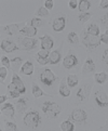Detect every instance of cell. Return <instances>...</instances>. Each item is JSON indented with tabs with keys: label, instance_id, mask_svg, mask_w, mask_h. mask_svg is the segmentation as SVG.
Listing matches in <instances>:
<instances>
[{
	"label": "cell",
	"instance_id": "1",
	"mask_svg": "<svg viewBox=\"0 0 108 131\" xmlns=\"http://www.w3.org/2000/svg\"><path fill=\"white\" fill-rule=\"evenodd\" d=\"M41 108H42V111H43V113L45 114L48 119L56 118V117L59 115L61 111H62V108H61V106L58 104L53 103V102H49V101L44 102L43 104H42Z\"/></svg>",
	"mask_w": 108,
	"mask_h": 131
},
{
	"label": "cell",
	"instance_id": "2",
	"mask_svg": "<svg viewBox=\"0 0 108 131\" xmlns=\"http://www.w3.org/2000/svg\"><path fill=\"white\" fill-rule=\"evenodd\" d=\"M41 123V118L40 115L35 111L28 112L24 117V124L26 127L30 128V129H36Z\"/></svg>",
	"mask_w": 108,
	"mask_h": 131
},
{
	"label": "cell",
	"instance_id": "3",
	"mask_svg": "<svg viewBox=\"0 0 108 131\" xmlns=\"http://www.w3.org/2000/svg\"><path fill=\"white\" fill-rule=\"evenodd\" d=\"M82 43L87 47L88 49H94V48H97L102 42L100 40V37L98 36H93V35H90L88 34L86 31L84 32V36L82 38Z\"/></svg>",
	"mask_w": 108,
	"mask_h": 131
},
{
	"label": "cell",
	"instance_id": "4",
	"mask_svg": "<svg viewBox=\"0 0 108 131\" xmlns=\"http://www.w3.org/2000/svg\"><path fill=\"white\" fill-rule=\"evenodd\" d=\"M18 46H20L21 50L25 51H30L36 48L37 46V40L30 37H25V38H20L18 39Z\"/></svg>",
	"mask_w": 108,
	"mask_h": 131
},
{
	"label": "cell",
	"instance_id": "5",
	"mask_svg": "<svg viewBox=\"0 0 108 131\" xmlns=\"http://www.w3.org/2000/svg\"><path fill=\"white\" fill-rule=\"evenodd\" d=\"M55 79H56V76L50 69H44L40 75V81L42 83H44L45 86H51L55 81Z\"/></svg>",
	"mask_w": 108,
	"mask_h": 131
},
{
	"label": "cell",
	"instance_id": "6",
	"mask_svg": "<svg viewBox=\"0 0 108 131\" xmlns=\"http://www.w3.org/2000/svg\"><path fill=\"white\" fill-rule=\"evenodd\" d=\"M88 118V115L86 113V111L80 110V108H77V110H74L73 113L70 114V119L74 120L75 123H78V124H81L84 123Z\"/></svg>",
	"mask_w": 108,
	"mask_h": 131
},
{
	"label": "cell",
	"instance_id": "7",
	"mask_svg": "<svg viewBox=\"0 0 108 131\" xmlns=\"http://www.w3.org/2000/svg\"><path fill=\"white\" fill-rule=\"evenodd\" d=\"M23 27H25V23H13V24H9L7 26H3L2 29L7 32L8 35L13 36L20 32Z\"/></svg>",
	"mask_w": 108,
	"mask_h": 131
},
{
	"label": "cell",
	"instance_id": "8",
	"mask_svg": "<svg viewBox=\"0 0 108 131\" xmlns=\"http://www.w3.org/2000/svg\"><path fill=\"white\" fill-rule=\"evenodd\" d=\"M94 99L96 104L100 106V107H108V95L104 91H96L95 94H94Z\"/></svg>",
	"mask_w": 108,
	"mask_h": 131
},
{
	"label": "cell",
	"instance_id": "9",
	"mask_svg": "<svg viewBox=\"0 0 108 131\" xmlns=\"http://www.w3.org/2000/svg\"><path fill=\"white\" fill-rule=\"evenodd\" d=\"M78 64V59L76 55L74 54H68L66 58H64V61H63V65L65 66V68L67 69H70L75 67L76 65Z\"/></svg>",
	"mask_w": 108,
	"mask_h": 131
},
{
	"label": "cell",
	"instance_id": "10",
	"mask_svg": "<svg viewBox=\"0 0 108 131\" xmlns=\"http://www.w3.org/2000/svg\"><path fill=\"white\" fill-rule=\"evenodd\" d=\"M39 40H40V45H41L42 50H48L49 51L50 49L53 48L54 42H53V40H52V38H51L50 36L45 35L43 37H40Z\"/></svg>",
	"mask_w": 108,
	"mask_h": 131
},
{
	"label": "cell",
	"instance_id": "11",
	"mask_svg": "<svg viewBox=\"0 0 108 131\" xmlns=\"http://www.w3.org/2000/svg\"><path fill=\"white\" fill-rule=\"evenodd\" d=\"M65 26H66V18L65 17H57L53 21V30L54 31H62L65 29Z\"/></svg>",
	"mask_w": 108,
	"mask_h": 131
},
{
	"label": "cell",
	"instance_id": "12",
	"mask_svg": "<svg viewBox=\"0 0 108 131\" xmlns=\"http://www.w3.org/2000/svg\"><path fill=\"white\" fill-rule=\"evenodd\" d=\"M12 83L14 85V87H15L18 91H20L22 94L23 93H25L26 92V88H25V85H24V82L22 81V79L17 76L16 74H14L13 76H12Z\"/></svg>",
	"mask_w": 108,
	"mask_h": 131
},
{
	"label": "cell",
	"instance_id": "13",
	"mask_svg": "<svg viewBox=\"0 0 108 131\" xmlns=\"http://www.w3.org/2000/svg\"><path fill=\"white\" fill-rule=\"evenodd\" d=\"M1 50H3L4 52H7V53H11L13 51L18 50V47L14 42H12V41L3 40L1 42Z\"/></svg>",
	"mask_w": 108,
	"mask_h": 131
},
{
	"label": "cell",
	"instance_id": "14",
	"mask_svg": "<svg viewBox=\"0 0 108 131\" xmlns=\"http://www.w3.org/2000/svg\"><path fill=\"white\" fill-rule=\"evenodd\" d=\"M91 89H92V86H83V87H81L77 92V96L81 101L88 99V96H89V94H90V92H91Z\"/></svg>",
	"mask_w": 108,
	"mask_h": 131
},
{
	"label": "cell",
	"instance_id": "15",
	"mask_svg": "<svg viewBox=\"0 0 108 131\" xmlns=\"http://www.w3.org/2000/svg\"><path fill=\"white\" fill-rule=\"evenodd\" d=\"M1 113L7 116V117H13L14 114H15V108L13 107L12 104H10V103H4V105H2L1 107Z\"/></svg>",
	"mask_w": 108,
	"mask_h": 131
},
{
	"label": "cell",
	"instance_id": "16",
	"mask_svg": "<svg viewBox=\"0 0 108 131\" xmlns=\"http://www.w3.org/2000/svg\"><path fill=\"white\" fill-rule=\"evenodd\" d=\"M21 73L23 75H26V76H31L32 73H34V65H32L31 62H29V61H27V62H25L24 64L22 65L21 67Z\"/></svg>",
	"mask_w": 108,
	"mask_h": 131
},
{
	"label": "cell",
	"instance_id": "17",
	"mask_svg": "<svg viewBox=\"0 0 108 131\" xmlns=\"http://www.w3.org/2000/svg\"><path fill=\"white\" fill-rule=\"evenodd\" d=\"M94 69H95L94 61H93L91 58H88L87 61H86V63H84L83 66H82V72H83L84 74H88V73L94 72Z\"/></svg>",
	"mask_w": 108,
	"mask_h": 131
},
{
	"label": "cell",
	"instance_id": "18",
	"mask_svg": "<svg viewBox=\"0 0 108 131\" xmlns=\"http://www.w3.org/2000/svg\"><path fill=\"white\" fill-rule=\"evenodd\" d=\"M21 34L23 35H25L26 37H30V38H32L34 36L37 35V28H35V27H32V26H25V27H23V28L21 29Z\"/></svg>",
	"mask_w": 108,
	"mask_h": 131
},
{
	"label": "cell",
	"instance_id": "19",
	"mask_svg": "<svg viewBox=\"0 0 108 131\" xmlns=\"http://www.w3.org/2000/svg\"><path fill=\"white\" fill-rule=\"evenodd\" d=\"M58 92L59 94L64 96V97H67L70 95V90H69V87L67 85V82L65 83V80H62V82H61L59 85V89H58Z\"/></svg>",
	"mask_w": 108,
	"mask_h": 131
},
{
	"label": "cell",
	"instance_id": "20",
	"mask_svg": "<svg viewBox=\"0 0 108 131\" xmlns=\"http://www.w3.org/2000/svg\"><path fill=\"white\" fill-rule=\"evenodd\" d=\"M94 79L96 83H100V85H104V83L108 80V74H106L105 72L102 73H97L94 75Z\"/></svg>",
	"mask_w": 108,
	"mask_h": 131
},
{
	"label": "cell",
	"instance_id": "21",
	"mask_svg": "<svg viewBox=\"0 0 108 131\" xmlns=\"http://www.w3.org/2000/svg\"><path fill=\"white\" fill-rule=\"evenodd\" d=\"M22 62H23V59L20 58V57H16V58H13L11 60V68L12 71L14 72H17L18 69H20V66L22 65Z\"/></svg>",
	"mask_w": 108,
	"mask_h": 131
},
{
	"label": "cell",
	"instance_id": "22",
	"mask_svg": "<svg viewBox=\"0 0 108 131\" xmlns=\"http://www.w3.org/2000/svg\"><path fill=\"white\" fill-rule=\"evenodd\" d=\"M8 91H9V95H10V96L12 97V99H15V97H18V96H20V95L22 94V93H21L20 91H18L15 87H14V85H13L12 82L8 86Z\"/></svg>",
	"mask_w": 108,
	"mask_h": 131
},
{
	"label": "cell",
	"instance_id": "23",
	"mask_svg": "<svg viewBox=\"0 0 108 131\" xmlns=\"http://www.w3.org/2000/svg\"><path fill=\"white\" fill-rule=\"evenodd\" d=\"M90 8H91V2L88 1V0H81L78 3V9L81 13H86V11H88Z\"/></svg>",
	"mask_w": 108,
	"mask_h": 131
},
{
	"label": "cell",
	"instance_id": "24",
	"mask_svg": "<svg viewBox=\"0 0 108 131\" xmlns=\"http://www.w3.org/2000/svg\"><path fill=\"white\" fill-rule=\"evenodd\" d=\"M49 61L51 64H58L61 61V53L58 51H53V52L50 53L49 57Z\"/></svg>",
	"mask_w": 108,
	"mask_h": 131
},
{
	"label": "cell",
	"instance_id": "25",
	"mask_svg": "<svg viewBox=\"0 0 108 131\" xmlns=\"http://www.w3.org/2000/svg\"><path fill=\"white\" fill-rule=\"evenodd\" d=\"M27 108V99H20L16 102V110L18 113H23Z\"/></svg>",
	"mask_w": 108,
	"mask_h": 131
},
{
	"label": "cell",
	"instance_id": "26",
	"mask_svg": "<svg viewBox=\"0 0 108 131\" xmlns=\"http://www.w3.org/2000/svg\"><path fill=\"white\" fill-rule=\"evenodd\" d=\"M59 128H61L62 131H74L75 130V126H74V124L71 123V121L65 120V121H63V123L61 124Z\"/></svg>",
	"mask_w": 108,
	"mask_h": 131
},
{
	"label": "cell",
	"instance_id": "27",
	"mask_svg": "<svg viewBox=\"0 0 108 131\" xmlns=\"http://www.w3.org/2000/svg\"><path fill=\"white\" fill-rule=\"evenodd\" d=\"M66 82H67V85H68L69 88L76 87L78 85V77L76 76V75H74V74H70V75H68Z\"/></svg>",
	"mask_w": 108,
	"mask_h": 131
},
{
	"label": "cell",
	"instance_id": "28",
	"mask_svg": "<svg viewBox=\"0 0 108 131\" xmlns=\"http://www.w3.org/2000/svg\"><path fill=\"white\" fill-rule=\"evenodd\" d=\"M87 32L90 35H93V36H98L100 35V27H98L96 24H91L88 27Z\"/></svg>",
	"mask_w": 108,
	"mask_h": 131
},
{
	"label": "cell",
	"instance_id": "29",
	"mask_svg": "<svg viewBox=\"0 0 108 131\" xmlns=\"http://www.w3.org/2000/svg\"><path fill=\"white\" fill-rule=\"evenodd\" d=\"M67 40L69 43L71 45H77L79 42V38H78V35L76 34L75 31H70L68 36H67Z\"/></svg>",
	"mask_w": 108,
	"mask_h": 131
},
{
	"label": "cell",
	"instance_id": "30",
	"mask_svg": "<svg viewBox=\"0 0 108 131\" xmlns=\"http://www.w3.org/2000/svg\"><path fill=\"white\" fill-rule=\"evenodd\" d=\"M32 95L38 99V97L44 95V92L41 90V88H39V86H37L34 83V85H32Z\"/></svg>",
	"mask_w": 108,
	"mask_h": 131
},
{
	"label": "cell",
	"instance_id": "31",
	"mask_svg": "<svg viewBox=\"0 0 108 131\" xmlns=\"http://www.w3.org/2000/svg\"><path fill=\"white\" fill-rule=\"evenodd\" d=\"M91 17H92V13H90V12H86V13H81V14H79L78 20L80 21L81 23H87Z\"/></svg>",
	"mask_w": 108,
	"mask_h": 131
},
{
	"label": "cell",
	"instance_id": "32",
	"mask_svg": "<svg viewBox=\"0 0 108 131\" xmlns=\"http://www.w3.org/2000/svg\"><path fill=\"white\" fill-rule=\"evenodd\" d=\"M36 14L38 16H48L49 15V10L44 7H41V8H39V10L37 11Z\"/></svg>",
	"mask_w": 108,
	"mask_h": 131
},
{
	"label": "cell",
	"instance_id": "33",
	"mask_svg": "<svg viewBox=\"0 0 108 131\" xmlns=\"http://www.w3.org/2000/svg\"><path fill=\"white\" fill-rule=\"evenodd\" d=\"M7 67L4 66H1V68H0V80H1V82H4V79L7 78Z\"/></svg>",
	"mask_w": 108,
	"mask_h": 131
},
{
	"label": "cell",
	"instance_id": "34",
	"mask_svg": "<svg viewBox=\"0 0 108 131\" xmlns=\"http://www.w3.org/2000/svg\"><path fill=\"white\" fill-rule=\"evenodd\" d=\"M41 20L40 18H38V17H34L32 20L30 21V26H32V27H35V28H37V27H39L40 25H41Z\"/></svg>",
	"mask_w": 108,
	"mask_h": 131
},
{
	"label": "cell",
	"instance_id": "35",
	"mask_svg": "<svg viewBox=\"0 0 108 131\" xmlns=\"http://www.w3.org/2000/svg\"><path fill=\"white\" fill-rule=\"evenodd\" d=\"M1 64H2V66H4V67L11 68V61L9 60L7 57H2L1 58Z\"/></svg>",
	"mask_w": 108,
	"mask_h": 131
},
{
	"label": "cell",
	"instance_id": "36",
	"mask_svg": "<svg viewBox=\"0 0 108 131\" xmlns=\"http://www.w3.org/2000/svg\"><path fill=\"white\" fill-rule=\"evenodd\" d=\"M37 55L40 58H44V59H49L50 57V53H49V51L48 50H40L38 53H37Z\"/></svg>",
	"mask_w": 108,
	"mask_h": 131
},
{
	"label": "cell",
	"instance_id": "37",
	"mask_svg": "<svg viewBox=\"0 0 108 131\" xmlns=\"http://www.w3.org/2000/svg\"><path fill=\"white\" fill-rule=\"evenodd\" d=\"M36 61L38 62L40 65H46L48 63H50V61H49V59H44V58H40V57H38L37 55L36 57Z\"/></svg>",
	"mask_w": 108,
	"mask_h": 131
},
{
	"label": "cell",
	"instance_id": "38",
	"mask_svg": "<svg viewBox=\"0 0 108 131\" xmlns=\"http://www.w3.org/2000/svg\"><path fill=\"white\" fill-rule=\"evenodd\" d=\"M17 129L16 125L13 123H6V130L8 131H15Z\"/></svg>",
	"mask_w": 108,
	"mask_h": 131
},
{
	"label": "cell",
	"instance_id": "39",
	"mask_svg": "<svg viewBox=\"0 0 108 131\" xmlns=\"http://www.w3.org/2000/svg\"><path fill=\"white\" fill-rule=\"evenodd\" d=\"M101 23L106 29H108V13H106V14L101 18Z\"/></svg>",
	"mask_w": 108,
	"mask_h": 131
},
{
	"label": "cell",
	"instance_id": "40",
	"mask_svg": "<svg viewBox=\"0 0 108 131\" xmlns=\"http://www.w3.org/2000/svg\"><path fill=\"white\" fill-rule=\"evenodd\" d=\"M102 59H103V62H104V63L107 65V66H108V49H106V50L104 51Z\"/></svg>",
	"mask_w": 108,
	"mask_h": 131
},
{
	"label": "cell",
	"instance_id": "41",
	"mask_svg": "<svg viewBox=\"0 0 108 131\" xmlns=\"http://www.w3.org/2000/svg\"><path fill=\"white\" fill-rule=\"evenodd\" d=\"M44 8H46L48 10H51L53 8V1L52 0H46L44 2Z\"/></svg>",
	"mask_w": 108,
	"mask_h": 131
},
{
	"label": "cell",
	"instance_id": "42",
	"mask_svg": "<svg viewBox=\"0 0 108 131\" xmlns=\"http://www.w3.org/2000/svg\"><path fill=\"white\" fill-rule=\"evenodd\" d=\"M100 40H101V42L105 43V45H108V36H107L106 34H103V35H101V37H100Z\"/></svg>",
	"mask_w": 108,
	"mask_h": 131
},
{
	"label": "cell",
	"instance_id": "43",
	"mask_svg": "<svg viewBox=\"0 0 108 131\" xmlns=\"http://www.w3.org/2000/svg\"><path fill=\"white\" fill-rule=\"evenodd\" d=\"M98 7L100 9H108V0H102Z\"/></svg>",
	"mask_w": 108,
	"mask_h": 131
},
{
	"label": "cell",
	"instance_id": "44",
	"mask_svg": "<svg viewBox=\"0 0 108 131\" xmlns=\"http://www.w3.org/2000/svg\"><path fill=\"white\" fill-rule=\"evenodd\" d=\"M68 6H69V8H70V9H73V10H75L76 8H78V2H77V1H75V0H74V1L71 0V1H69Z\"/></svg>",
	"mask_w": 108,
	"mask_h": 131
},
{
	"label": "cell",
	"instance_id": "45",
	"mask_svg": "<svg viewBox=\"0 0 108 131\" xmlns=\"http://www.w3.org/2000/svg\"><path fill=\"white\" fill-rule=\"evenodd\" d=\"M4 101H7V96L4 95V94H1V95H0V103H1V104H3Z\"/></svg>",
	"mask_w": 108,
	"mask_h": 131
},
{
	"label": "cell",
	"instance_id": "46",
	"mask_svg": "<svg viewBox=\"0 0 108 131\" xmlns=\"http://www.w3.org/2000/svg\"><path fill=\"white\" fill-rule=\"evenodd\" d=\"M105 34H106V35L108 36V29H106V31H105Z\"/></svg>",
	"mask_w": 108,
	"mask_h": 131
},
{
	"label": "cell",
	"instance_id": "47",
	"mask_svg": "<svg viewBox=\"0 0 108 131\" xmlns=\"http://www.w3.org/2000/svg\"><path fill=\"white\" fill-rule=\"evenodd\" d=\"M106 126H108V120H107V121H106Z\"/></svg>",
	"mask_w": 108,
	"mask_h": 131
}]
</instances>
